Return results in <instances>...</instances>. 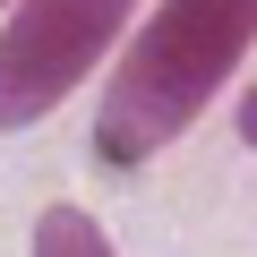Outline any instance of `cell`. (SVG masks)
I'll return each instance as SVG.
<instances>
[{"instance_id": "obj_1", "label": "cell", "mask_w": 257, "mask_h": 257, "mask_svg": "<svg viewBox=\"0 0 257 257\" xmlns=\"http://www.w3.org/2000/svg\"><path fill=\"white\" fill-rule=\"evenodd\" d=\"M257 43V0H163L138 18L111 60H103V103H94V155L111 172H138L189 138L197 111L240 77Z\"/></svg>"}, {"instance_id": "obj_2", "label": "cell", "mask_w": 257, "mask_h": 257, "mask_svg": "<svg viewBox=\"0 0 257 257\" xmlns=\"http://www.w3.org/2000/svg\"><path fill=\"white\" fill-rule=\"evenodd\" d=\"M138 0H18L0 26V128L52 120L128 35Z\"/></svg>"}, {"instance_id": "obj_3", "label": "cell", "mask_w": 257, "mask_h": 257, "mask_svg": "<svg viewBox=\"0 0 257 257\" xmlns=\"http://www.w3.org/2000/svg\"><path fill=\"white\" fill-rule=\"evenodd\" d=\"M26 257H120V248L103 240V223H94L86 206H43V214H35Z\"/></svg>"}, {"instance_id": "obj_4", "label": "cell", "mask_w": 257, "mask_h": 257, "mask_svg": "<svg viewBox=\"0 0 257 257\" xmlns=\"http://www.w3.org/2000/svg\"><path fill=\"white\" fill-rule=\"evenodd\" d=\"M240 146H248V155H257V86H248V94H240Z\"/></svg>"}, {"instance_id": "obj_5", "label": "cell", "mask_w": 257, "mask_h": 257, "mask_svg": "<svg viewBox=\"0 0 257 257\" xmlns=\"http://www.w3.org/2000/svg\"><path fill=\"white\" fill-rule=\"evenodd\" d=\"M0 9H9V0H0Z\"/></svg>"}]
</instances>
